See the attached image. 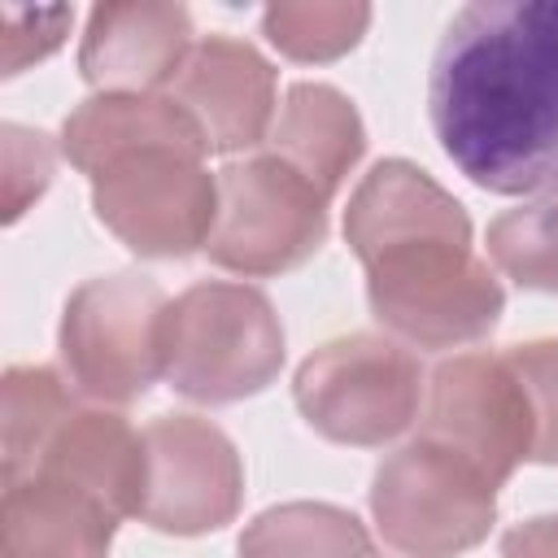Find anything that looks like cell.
I'll return each mask as SVG.
<instances>
[{"label":"cell","mask_w":558,"mask_h":558,"mask_svg":"<svg viewBox=\"0 0 558 558\" xmlns=\"http://www.w3.org/2000/svg\"><path fill=\"white\" fill-rule=\"evenodd\" d=\"M427 113L484 192H558V0H475L445 26Z\"/></svg>","instance_id":"6da1fadb"},{"label":"cell","mask_w":558,"mask_h":558,"mask_svg":"<svg viewBox=\"0 0 558 558\" xmlns=\"http://www.w3.org/2000/svg\"><path fill=\"white\" fill-rule=\"evenodd\" d=\"M283 366V327L253 283H192L166 305L161 375L174 392L227 405L262 392Z\"/></svg>","instance_id":"7a4b0ae2"},{"label":"cell","mask_w":558,"mask_h":558,"mask_svg":"<svg viewBox=\"0 0 558 558\" xmlns=\"http://www.w3.org/2000/svg\"><path fill=\"white\" fill-rule=\"evenodd\" d=\"M362 266L371 314L414 349L475 344L506 310V292L488 262L471 253V235H418Z\"/></svg>","instance_id":"3957f363"},{"label":"cell","mask_w":558,"mask_h":558,"mask_svg":"<svg viewBox=\"0 0 558 558\" xmlns=\"http://www.w3.org/2000/svg\"><path fill=\"white\" fill-rule=\"evenodd\" d=\"M166 292L157 279L118 270L70 292L57 349L70 384L105 405L140 401L161 375Z\"/></svg>","instance_id":"277c9868"},{"label":"cell","mask_w":558,"mask_h":558,"mask_svg":"<svg viewBox=\"0 0 558 558\" xmlns=\"http://www.w3.org/2000/svg\"><path fill=\"white\" fill-rule=\"evenodd\" d=\"M379 536L405 558H458L497 519V484L436 440H410L371 480Z\"/></svg>","instance_id":"5b68a950"},{"label":"cell","mask_w":558,"mask_h":558,"mask_svg":"<svg viewBox=\"0 0 558 558\" xmlns=\"http://www.w3.org/2000/svg\"><path fill=\"white\" fill-rule=\"evenodd\" d=\"M296 405L305 423L336 445L397 440L423 401L418 357L388 336L353 331L314 349L296 371Z\"/></svg>","instance_id":"8992f818"},{"label":"cell","mask_w":558,"mask_h":558,"mask_svg":"<svg viewBox=\"0 0 558 558\" xmlns=\"http://www.w3.org/2000/svg\"><path fill=\"white\" fill-rule=\"evenodd\" d=\"M96 218L140 257H187L218 222V174L192 148H135L92 174Z\"/></svg>","instance_id":"52a82bcc"},{"label":"cell","mask_w":558,"mask_h":558,"mask_svg":"<svg viewBox=\"0 0 558 558\" xmlns=\"http://www.w3.org/2000/svg\"><path fill=\"white\" fill-rule=\"evenodd\" d=\"M327 240V196L275 153L231 161L218 170V222L209 231V262L235 275H283L318 253Z\"/></svg>","instance_id":"ba28073f"},{"label":"cell","mask_w":558,"mask_h":558,"mask_svg":"<svg viewBox=\"0 0 558 558\" xmlns=\"http://www.w3.org/2000/svg\"><path fill=\"white\" fill-rule=\"evenodd\" d=\"M423 440L466 458L488 484L532 462V410L510 353H458L432 371Z\"/></svg>","instance_id":"9c48e42d"},{"label":"cell","mask_w":558,"mask_h":558,"mask_svg":"<svg viewBox=\"0 0 558 558\" xmlns=\"http://www.w3.org/2000/svg\"><path fill=\"white\" fill-rule=\"evenodd\" d=\"M144 506L157 532L201 536L235 519L244 501V466L222 427L196 414H161L144 432Z\"/></svg>","instance_id":"30bf717a"},{"label":"cell","mask_w":558,"mask_h":558,"mask_svg":"<svg viewBox=\"0 0 558 558\" xmlns=\"http://www.w3.org/2000/svg\"><path fill=\"white\" fill-rule=\"evenodd\" d=\"M170 96L187 109L209 153H240L275 126V70L270 61L231 35L196 39Z\"/></svg>","instance_id":"8fae6325"},{"label":"cell","mask_w":558,"mask_h":558,"mask_svg":"<svg viewBox=\"0 0 558 558\" xmlns=\"http://www.w3.org/2000/svg\"><path fill=\"white\" fill-rule=\"evenodd\" d=\"M192 48V13L183 4H96L87 13L78 70L96 92L157 96V87H174Z\"/></svg>","instance_id":"7c38bea8"},{"label":"cell","mask_w":558,"mask_h":558,"mask_svg":"<svg viewBox=\"0 0 558 558\" xmlns=\"http://www.w3.org/2000/svg\"><path fill=\"white\" fill-rule=\"evenodd\" d=\"M118 514L57 475L4 480L0 558H109Z\"/></svg>","instance_id":"4fadbf2b"},{"label":"cell","mask_w":558,"mask_h":558,"mask_svg":"<svg viewBox=\"0 0 558 558\" xmlns=\"http://www.w3.org/2000/svg\"><path fill=\"white\" fill-rule=\"evenodd\" d=\"M418 235H471L466 209L414 161L388 157L353 187L344 209V240L357 262L418 240Z\"/></svg>","instance_id":"5bb4252c"},{"label":"cell","mask_w":558,"mask_h":558,"mask_svg":"<svg viewBox=\"0 0 558 558\" xmlns=\"http://www.w3.org/2000/svg\"><path fill=\"white\" fill-rule=\"evenodd\" d=\"M57 475L105 501L118 519L144 506V436L113 410L78 405L44 445L26 475Z\"/></svg>","instance_id":"9a60e30c"},{"label":"cell","mask_w":558,"mask_h":558,"mask_svg":"<svg viewBox=\"0 0 558 558\" xmlns=\"http://www.w3.org/2000/svg\"><path fill=\"white\" fill-rule=\"evenodd\" d=\"M153 144L209 153L205 135L196 131V122L187 118V109L174 96L96 92L61 126V153L83 174H96L113 157L135 153V148H153Z\"/></svg>","instance_id":"2e32d148"},{"label":"cell","mask_w":558,"mask_h":558,"mask_svg":"<svg viewBox=\"0 0 558 558\" xmlns=\"http://www.w3.org/2000/svg\"><path fill=\"white\" fill-rule=\"evenodd\" d=\"M270 153L305 174L327 201L340 192L344 174L357 166L366 148L362 118L353 100L331 83H292L266 135Z\"/></svg>","instance_id":"e0dca14e"},{"label":"cell","mask_w":558,"mask_h":558,"mask_svg":"<svg viewBox=\"0 0 558 558\" xmlns=\"http://www.w3.org/2000/svg\"><path fill=\"white\" fill-rule=\"evenodd\" d=\"M240 558H375V549L349 510L327 501H283L244 527Z\"/></svg>","instance_id":"ac0fdd59"},{"label":"cell","mask_w":558,"mask_h":558,"mask_svg":"<svg viewBox=\"0 0 558 558\" xmlns=\"http://www.w3.org/2000/svg\"><path fill=\"white\" fill-rule=\"evenodd\" d=\"M78 410L74 392L52 366H9L4 371V480H22L48 436Z\"/></svg>","instance_id":"d6986e66"},{"label":"cell","mask_w":558,"mask_h":558,"mask_svg":"<svg viewBox=\"0 0 558 558\" xmlns=\"http://www.w3.org/2000/svg\"><path fill=\"white\" fill-rule=\"evenodd\" d=\"M493 266L532 292H558V192H545L488 222Z\"/></svg>","instance_id":"ffe728a7"},{"label":"cell","mask_w":558,"mask_h":558,"mask_svg":"<svg viewBox=\"0 0 558 558\" xmlns=\"http://www.w3.org/2000/svg\"><path fill=\"white\" fill-rule=\"evenodd\" d=\"M371 26V4H270L262 13L266 39L292 61H336Z\"/></svg>","instance_id":"44dd1931"},{"label":"cell","mask_w":558,"mask_h":558,"mask_svg":"<svg viewBox=\"0 0 558 558\" xmlns=\"http://www.w3.org/2000/svg\"><path fill=\"white\" fill-rule=\"evenodd\" d=\"M506 353L532 410V462L558 466V340H527Z\"/></svg>","instance_id":"7402d4cb"},{"label":"cell","mask_w":558,"mask_h":558,"mask_svg":"<svg viewBox=\"0 0 558 558\" xmlns=\"http://www.w3.org/2000/svg\"><path fill=\"white\" fill-rule=\"evenodd\" d=\"M52 140L44 131L4 122V222H17L52 183Z\"/></svg>","instance_id":"603a6c76"},{"label":"cell","mask_w":558,"mask_h":558,"mask_svg":"<svg viewBox=\"0 0 558 558\" xmlns=\"http://www.w3.org/2000/svg\"><path fill=\"white\" fill-rule=\"evenodd\" d=\"M4 74H22L31 61H44L70 31L74 9H4Z\"/></svg>","instance_id":"cb8c5ba5"},{"label":"cell","mask_w":558,"mask_h":558,"mask_svg":"<svg viewBox=\"0 0 558 558\" xmlns=\"http://www.w3.org/2000/svg\"><path fill=\"white\" fill-rule=\"evenodd\" d=\"M501 558H558V514H536L506 532Z\"/></svg>","instance_id":"d4e9b609"}]
</instances>
